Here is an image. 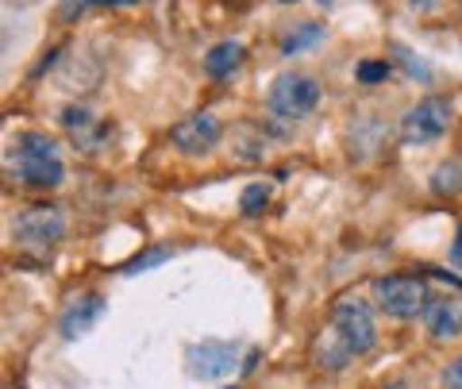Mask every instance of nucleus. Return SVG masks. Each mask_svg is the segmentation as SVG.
Wrapping results in <instances>:
<instances>
[{
    "label": "nucleus",
    "mask_w": 462,
    "mask_h": 389,
    "mask_svg": "<svg viewBox=\"0 0 462 389\" xmlns=\"http://www.w3.org/2000/svg\"><path fill=\"white\" fill-rule=\"evenodd\" d=\"M8 178L32 193H51L62 185L66 166L58 154V143L42 132H20L8 147Z\"/></svg>",
    "instance_id": "f257e3e1"
},
{
    "label": "nucleus",
    "mask_w": 462,
    "mask_h": 389,
    "mask_svg": "<svg viewBox=\"0 0 462 389\" xmlns=\"http://www.w3.org/2000/svg\"><path fill=\"white\" fill-rule=\"evenodd\" d=\"M374 343H378V328H374V312H370L366 301H358V297L336 301L331 320H328V339H324V347H336V351H331L324 363L343 366L346 358H358V355L374 351Z\"/></svg>",
    "instance_id": "f03ea898"
},
{
    "label": "nucleus",
    "mask_w": 462,
    "mask_h": 389,
    "mask_svg": "<svg viewBox=\"0 0 462 389\" xmlns=\"http://www.w3.org/2000/svg\"><path fill=\"white\" fill-rule=\"evenodd\" d=\"M316 105H320V81L316 78L297 74V69H285V74H278L270 81L266 108H270L273 120L297 124V120H305Z\"/></svg>",
    "instance_id": "7ed1b4c3"
},
{
    "label": "nucleus",
    "mask_w": 462,
    "mask_h": 389,
    "mask_svg": "<svg viewBox=\"0 0 462 389\" xmlns=\"http://www.w3.org/2000/svg\"><path fill=\"white\" fill-rule=\"evenodd\" d=\"M374 293H378V305L389 316H397V320L424 316V309L431 305L424 278H412V273H389V278H382L374 285Z\"/></svg>",
    "instance_id": "20e7f679"
},
{
    "label": "nucleus",
    "mask_w": 462,
    "mask_h": 389,
    "mask_svg": "<svg viewBox=\"0 0 462 389\" xmlns=\"http://www.w3.org/2000/svg\"><path fill=\"white\" fill-rule=\"evenodd\" d=\"M455 120V105L447 97H424V100H416V105L401 116V139L404 143H431V139H439L447 127H451Z\"/></svg>",
    "instance_id": "39448f33"
},
{
    "label": "nucleus",
    "mask_w": 462,
    "mask_h": 389,
    "mask_svg": "<svg viewBox=\"0 0 462 389\" xmlns=\"http://www.w3.org/2000/svg\"><path fill=\"white\" fill-rule=\"evenodd\" d=\"M62 236H66V216L54 205H35L20 212V220H16V243L27 251H47Z\"/></svg>",
    "instance_id": "423d86ee"
},
{
    "label": "nucleus",
    "mask_w": 462,
    "mask_h": 389,
    "mask_svg": "<svg viewBox=\"0 0 462 389\" xmlns=\"http://www.w3.org/2000/svg\"><path fill=\"white\" fill-rule=\"evenodd\" d=\"M239 363V347L227 339H205V343H193L189 351H185V370L193 374L200 382H216L231 374Z\"/></svg>",
    "instance_id": "0eeeda50"
},
{
    "label": "nucleus",
    "mask_w": 462,
    "mask_h": 389,
    "mask_svg": "<svg viewBox=\"0 0 462 389\" xmlns=\"http://www.w3.org/2000/svg\"><path fill=\"white\" fill-rule=\"evenodd\" d=\"M62 127H66V135L74 139V147L81 154H97L112 139V124L100 120L89 105H69V108H62Z\"/></svg>",
    "instance_id": "6e6552de"
},
{
    "label": "nucleus",
    "mask_w": 462,
    "mask_h": 389,
    "mask_svg": "<svg viewBox=\"0 0 462 389\" xmlns=\"http://www.w3.org/2000/svg\"><path fill=\"white\" fill-rule=\"evenodd\" d=\"M220 135H224V124L212 112H193V116H185L181 124L170 127V143L181 154H208L220 143Z\"/></svg>",
    "instance_id": "1a4fd4ad"
},
{
    "label": "nucleus",
    "mask_w": 462,
    "mask_h": 389,
    "mask_svg": "<svg viewBox=\"0 0 462 389\" xmlns=\"http://www.w3.org/2000/svg\"><path fill=\"white\" fill-rule=\"evenodd\" d=\"M105 309H108V301L100 297V293H85V297H78L74 305L62 312V324H58L62 339H81L85 331H89V328L100 320V316H105Z\"/></svg>",
    "instance_id": "9d476101"
},
{
    "label": "nucleus",
    "mask_w": 462,
    "mask_h": 389,
    "mask_svg": "<svg viewBox=\"0 0 462 389\" xmlns=\"http://www.w3.org/2000/svg\"><path fill=\"white\" fill-rule=\"evenodd\" d=\"M424 324L436 339H455L462 331V301L458 297H436L424 309Z\"/></svg>",
    "instance_id": "9b49d317"
},
{
    "label": "nucleus",
    "mask_w": 462,
    "mask_h": 389,
    "mask_svg": "<svg viewBox=\"0 0 462 389\" xmlns=\"http://www.w3.org/2000/svg\"><path fill=\"white\" fill-rule=\"evenodd\" d=\"M243 62H247V47H243L239 39H224V42H216V47H208V54H205V74L212 81H224V78L236 74Z\"/></svg>",
    "instance_id": "f8f14e48"
},
{
    "label": "nucleus",
    "mask_w": 462,
    "mask_h": 389,
    "mask_svg": "<svg viewBox=\"0 0 462 389\" xmlns=\"http://www.w3.org/2000/svg\"><path fill=\"white\" fill-rule=\"evenodd\" d=\"M324 23H297V27H289V32H282V54H300V51H312V47H320L324 42Z\"/></svg>",
    "instance_id": "ddd939ff"
},
{
    "label": "nucleus",
    "mask_w": 462,
    "mask_h": 389,
    "mask_svg": "<svg viewBox=\"0 0 462 389\" xmlns=\"http://www.w3.org/2000/svg\"><path fill=\"white\" fill-rule=\"evenodd\" d=\"M100 5H139V0H58V20L62 23H74L78 16H85L89 8H100Z\"/></svg>",
    "instance_id": "4468645a"
},
{
    "label": "nucleus",
    "mask_w": 462,
    "mask_h": 389,
    "mask_svg": "<svg viewBox=\"0 0 462 389\" xmlns=\"http://www.w3.org/2000/svg\"><path fill=\"white\" fill-rule=\"evenodd\" d=\"M270 205V185L266 181H251L239 197V212L243 216H263V208Z\"/></svg>",
    "instance_id": "2eb2a0df"
},
{
    "label": "nucleus",
    "mask_w": 462,
    "mask_h": 389,
    "mask_svg": "<svg viewBox=\"0 0 462 389\" xmlns=\"http://www.w3.org/2000/svg\"><path fill=\"white\" fill-rule=\"evenodd\" d=\"M431 190L436 193H458L462 190V166L458 162H443L436 174H431Z\"/></svg>",
    "instance_id": "dca6fc26"
},
{
    "label": "nucleus",
    "mask_w": 462,
    "mask_h": 389,
    "mask_svg": "<svg viewBox=\"0 0 462 389\" xmlns=\"http://www.w3.org/2000/svg\"><path fill=\"white\" fill-rule=\"evenodd\" d=\"M173 255V247H151V251H143L135 258H127L124 270L127 273H135V270H147V266H158V263H166V258Z\"/></svg>",
    "instance_id": "f3484780"
},
{
    "label": "nucleus",
    "mask_w": 462,
    "mask_h": 389,
    "mask_svg": "<svg viewBox=\"0 0 462 389\" xmlns=\"http://www.w3.org/2000/svg\"><path fill=\"white\" fill-rule=\"evenodd\" d=\"M389 74H393V66H389V62H382V59H363V62H358V81H363V85L385 81Z\"/></svg>",
    "instance_id": "a211bd4d"
},
{
    "label": "nucleus",
    "mask_w": 462,
    "mask_h": 389,
    "mask_svg": "<svg viewBox=\"0 0 462 389\" xmlns=\"http://www.w3.org/2000/svg\"><path fill=\"white\" fill-rule=\"evenodd\" d=\"M443 389H462V355L447 363V370H443Z\"/></svg>",
    "instance_id": "6ab92c4d"
},
{
    "label": "nucleus",
    "mask_w": 462,
    "mask_h": 389,
    "mask_svg": "<svg viewBox=\"0 0 462 389\" xmlns=\"http://www.w3.org/2000/svg\"><path fill=\"white\" fill-rule=\"evenodd\" d=\"M397 54H401L404 62H409V74H416L420 81H431V69H428V66H420V59H412V54L404 51V47H397Z\"/></svg>",
    "instance_id": "aec40b11"
},
{
    "label": "nucleus",
    "mask_w": 462,
    "mask_h": 389,
    "mask_svg": "<svg viewBox=\"0 0 462 389\" xmlns=\"http://www.w3.org/2000/svg\"><path fill=\"white\" fill-rule=\"evenodd\" d=\"M443 0H409V8L412 12H431V8H439Z\"/></svg>",
    "instance_id": "412c9836"
},
{
    "label": "nucleus",
    "mask_w": 462,
    "mask_h": 389,
    "mask_svg": "<svg viewBox=\"0 0 462 389\" xmlns=\"http://www.w3.org/2000/svg\"><path fill=\"white\" fill-rule=\"evenodd\" d=\"M451 255H455V263L462 266V227H458V236H455V251Z\"/></svg>",
    "instance_id": "4be33fe9"
},
{
    "label": "nucleus",
    "mask_w": 462,
    "mask_h": 389,
    "mask_svg": "<svg viewBox=\"0 0 462 389\" xmlns=\"http://www.w3.org/2000/svg\"><path fill=\"white\" fill-rule=\"evenodd\" d=\"M385 389H409V385H385Z\"/></svg>",
    "instance_id": "5701e85b"
},
{
    "label": "nucleus",
    "mask_w": 462,
    "mask_h": 389,
    "mask_svg": "<svg viewBox=\"0 0 462 389\" xmlns=\"http://www.w3.org/2000/svg\"><path fill=\"white\" fill-rule=\"evenodd\" d=\"M282 5H293V0H282Z\"/></svg>",
    "instance_id": "b1692460"
},
{
    "label": "nucleus",
    "mask_w": 462,
    "mask_h": 389,
    "mask_svg": "<svg viewBox=\"0 0 462 389\" xmlns=\"http://www.w3.org/2000/svg\"><path fill=\"white\" fill-rule=\"evenodd\" d=\"M231 389H236V385H231Z\"/></svg>",
    "instance_id": "393cba45"
}]
</instances>
